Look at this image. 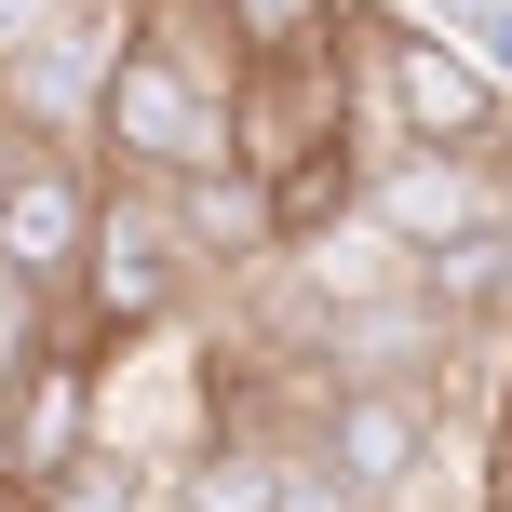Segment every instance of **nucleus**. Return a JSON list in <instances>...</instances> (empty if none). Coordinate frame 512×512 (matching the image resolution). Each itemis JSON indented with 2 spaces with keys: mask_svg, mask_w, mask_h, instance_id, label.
I'll use <instances>...</instances> for the list:
<instances>
[{
  "mask_svg": "<svg viewBox=\"0 0 512 512\" xmlns=\"http://www.w3.org/2000/svg\"><path fill=\"white\" fill-rule=\"evenodd\" d=\"M189 283H203V243L176 230V189L108 176L95 256H81V283H68V324L95 337V351H135V337H162V324L189 310Z\"/></svg>",
  "mask_w": 512,
  "mask_h": 512,
  "instance_id": "nucleus-1",
  "label": "nucleus"
},
{
  "mask_svg": "<svg viewBox=\"0 0 512 512\" xmlns=\"http://www.w3.org/2000/svg\"><path fill=\"white\" fill-rule=\"evenodd\" d=\"M432 432H445V391H432V378H324L297 445H324V459L391 512L418 472H432Z\"/></svg>",
  "mask_w": 512,
  "mask_h": 512,
  "instance_id": "nucleus-2",
  "label": "nucleus"
},
{
  "mask_svg": "<svg viewBox=\"0 0 512 512\" xmlns=\"http://www.w3.org/2000/svg\"><path fill=\"white\" fill-rule=\"evenodd\" d=\"M95 203H108V162L81 149H27V176L0 189V283L27 310H68L81 256H95Z\"/></svg>",
  "mask_w": 512,
  "mask_h": 512,
  "instance_id": "nucleus-3",
  "label": "nucleus"
},
{
  "mask_svg": "<svg viewBox=\"0 0 512 512\" xmlns=\"http://www.w3.org/2000/svg\"><path fill=\"white\" fill-rule=\"evenodd\" d=\"M364 216H378L405 256L472 243V230H499V216H512V162H486V149H405V162L364 176Z\"/></svg>",
  "mask_w": 512,
  "mask_h": 512,
  "instance_id": "nucleus-4",
  "label": "nucleus"
},
{
  "mask_svg": "<svg viewBox=\"0 0 512 512\" xmlns=\"http://www.w3.org/2000/svg\"><path fill=\"white\" fill-rule=\"evenodd\" d=\"M176 230L203 243V270L216 256H270V189L243 162H203V176H176Z\"/></svg>",
  "mask_w": 512,
  "mask_h": 512,
  "instance_id": "nucleus-5",
  "label": "nucleus"
},
{
  "mask_svg": "<svg viewBox=\"0 0 512 512\" xmlns=\"http://www.w3.org/2000/svg\"><path fill=\"white\" fill-rule=\"evenodd\" d=\"M216 27H230V54L256 68V54H324L337 27H351V0H203Z\"/></svg>",
  "mask_w": 512,
  "mask_h": 512,
  "instance_id": "nucleus-6",
  "label": "nucleus"
},
{
  "mask_svg": "<svg viewBox=\"0 0 512 512\" xmlns=\"http://www.w3.org/2000/svg\"><path fill=\"white\" fill-rule=\"evenodd\" d=\"M270 499H283V445H203L162 512H270Z\"/></svg>",
  "mask_w": 512,
  "mask_h": 512,
  "instance_id": "nucleus-7",
  "label": "nucleus"
},
{
  "mask_svg": "<svg viewBox=\"0 0 512 512\" xmlns=\"http://www.w3.org/2000/svg\"><path fill=\"white\" fill-rule=\"evenodd\" d=\"M418 297H432L445 324H499V230L432 243V256H418Z\"/></svg>",
  "mask_w": 512,
  "mask_h": 512,
  "instance_id": "nucleus-8",
  "label": "nucleus"
},
{
  "mask_svg": "<svg viewBox=\"0 0 512 512\" xmlns=\"http://www.w3.org/2000/svg\"><path fill=\"white\" fill-rule=\"evenodd\" d=\"M270 512H378V499H364L324 445H283V499H270Z\"/></svg>",
  "mask_w": 512,
  "mask_h": 512,
  "instance_id": "nucleus-9",
  "label": "nucleus"
},
{
  "mask_svg": "<svg viewBox=\"0 0 512 512\" xmlns=\"http://www.w3.org/2000/svg\"><path fill=\"white\" fill-rule=\"evenodd\" d=\"M486 512H512V391H499V432H486Z\"/></svg>",
  "mask_w": 512,
  "mask_h": 512,
  "instance_id": "nucleus-10",
  "label": "nucleus"
},
{
  "mask_svg": "<svg viewBox=\"0 0 512 512\" xmlns=\"http://www.w3.org/2000/svg\"><path fill=\"white\" fill-rule=\"evenodd\" d=\"M499 324H512V216H499Z\"/></svg>",
  "mask_w": 512,
  "mask_h": 512,
  "instance_id": "nucleus-11",
  "label": "nucleus"
}]
</instances>
